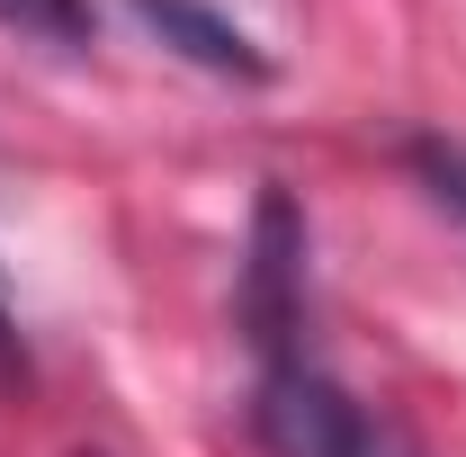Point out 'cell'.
<instances>
[{
  "mask_svg": "<svg viewBox=\"0 0 466 457\" xmlns=\"http://www.w3.org/2000/svg\"><path fill=\"white\" fill-rule=\"evenodd\" d=\"M288 457H421L404 440V431H386L368 403H350V395H332L314 421H305V440H296Z\"/></svg>",
  "mask_w": 466,
  "mask_h": 457,
  "instance_id": "cell-2",
  "label": "cell"
},
{
  "mask_svg": "<svg viewBox=\"0 0 466 457\" xmlns=\"http://www.w3.org/2000/svg\"><path fill=\"white\" fill-rule=\"evenodd\" d=\"M0 386H27V341H18V314H9V287H0Z\"/></svg>",
  "mask_w": 466,
  "mask_h": 457,
  "instance_id": "cell-5",
  "label": "cell"
},
{
  "mask_svg": "<svg viewBox=\"0 0 466 457\" xmlns=\"http://www.w3.org/2000/svg\"><path fill=\"white\" fill-rule=\"evenodd\" d=\"M412 179H421V188H431V198H440V207L466 225V144H449V135H421V144H412Z\"/></svg>",
  "mask_w": 466,
  "mask_h": 457,
  "instance_id": "cell-4",
  "label": "cell"
},
{
  "mask_svg": "<svg viewBox=\"0 0 466 457\" xmlns=\"http://www.w3.org/2000/svg\"><path fill=\"white\" fill-rule=\"evenodd\" d=\"M171 55H188L198 72H216V81H269V55L233 27L225 9H207V0H126Z\"/></svg>",
  "mask_w": 466,
  "mask_h": 457,
  "instance_id": "cell-1",
  "label": "cell"
},
{
  "mask_svg": "<svg viewBox=\"0 0 466 457\" xmlns=\"http://www.w3.org/2000/svg\"><path fill=\"white\" fill-rule=\"evenodd\" d=\"M0 27L27 36V46H55V55H81L99 36V9L90 0H0Z\"/></svg>",
  "mask_w": 466,
  "mask_h": 457,
  "instance_id": "cell-3",
  "label": "cell"
}]
</instances>
